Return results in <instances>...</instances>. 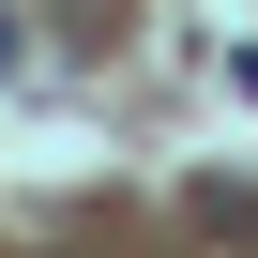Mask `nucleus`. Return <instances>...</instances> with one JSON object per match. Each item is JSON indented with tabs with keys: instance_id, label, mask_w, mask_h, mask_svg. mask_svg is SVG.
<instances>
[{
	"instance_id": "obj_1",
	"label": "nucleus",
	"mask_w": 258,
	"mask_h": 258,
	"mask_svg": "<svg viewBox=\"0 0 258 258\" xmlns=\"http://www.w3.org/2000/svg\"><path fill=\"white\" fill-rule=\"evenodd\" d=\"M0 76H16V16H0Z\"/></svg>"
}]
</instances>
